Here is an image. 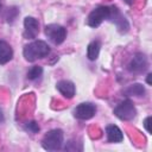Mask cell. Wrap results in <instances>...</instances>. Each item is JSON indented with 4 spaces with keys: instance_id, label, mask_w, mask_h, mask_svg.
<instances>
[{
    "instance_id": "cell-1",
    "label": "cell",
    "mask_w": 152,
    "mask_h": 152,
    "mask_svg": "<svg viewBox=\"0 0 152 152\" xmlns=\"http://www.w3.org/2000/svg\"><path fill=\"white\" fill-rule=\"evenodd\" d=\"M23 53L26 61L34 62L36 59L46 57L50 53V46L44 40H33L32 43L24 46Z\"/></svg>"
},
{
    "instance_id": "cell-2",
    "label": "cell",
    "mask_w": 152,
    "mask_h": 152,
    "mask_svg": "<svg viewBox=\"0 0 152 152\" xmlns=\"http://www.w3.org/2000/svg\"><path fill=\"white\" fill-rule=\"evenodd\" d=\"M63 138H64V134L62 129H58V128L51 129L44 135L42 140V146L48 151L59 150L63 144Z\"/></svg>"
},
{
    "instance_id": "cell-3",
    "label": "cell",
    "mask_w": 152,
    "mask_h": 152,
    "mask_svg": "<svg viewBox=\"0 0 152 152\" xmlns=\"http://www.w3.org/2000/svg\"><path fill=\"white\" fill-rule=\"evenodd\" d=\"M114 114L120 120L129 121V120L135 118L137 110H135L134 104H133V102L131 100H125V101H122L121 103H119L114 108Z\"/></svg>"
},
{
    "instance_id": "cell-4",
    "label": "cell",
    "mask_w": 152,
    "mask_h": 152,
    "mask_svg": "<svg viewBox=\"0 0 152 152\" xmlns=\"http://www.w3.org/2000/svg\"><path fill=\"white\" fill-rule=\"evenodd\" d=\"M109 13H110V8L108 6H99L89 13L87 18V24L90 27H97L103 20L108 19Z\"/></svg>"
},
{
    "instance_id": "cell-5",
    "label": "cell",
    "mask_w": 152,
    "mask_h": 152,
    "mask_svg": "<svg viewBox=\"0 0 152 152\" xmlns=\"http://www.w3.org/2000/svg\"><path fill=\"white\" fill-rule=\"evenodd\" d=\"M45 34L46 37L56 45L62 44L66 38V30L57 24H50L45 26Z\"/></svg>"
},
{
    "instance_id": "cell-6",
    "label": "cell",
    "mask_w": 152,
    "mask_h": 152,
    "mask_svg": "<svg viewBox=\"0 0 152 152\" xmlns=\"http://www.w3.org/2000/svg\"><path fill=\"white\" fill-rule=\"evenodd\" d=\"M110 8V13H109V17H108V20L114 23L115 26L118 27L119 32L121 33H126L129 28V24L127 21V19L125 18V15L118 10V7L115 6H109Z\"/></svg>"
},
{
    "instance_id": "cell-7",
    "label": "cell",
    "mask_w": 152,
    "mask_h": 152,
    "mask_svg": "<svg viewBox=\"0 0 152 152\" xmlns=\"http://www.w3.org/2000/svg\"><path fill=\"white\" fill-rule=\"evenodd\" d=\"M96 113V106L90 103V102H83L80 103L75 109H74V115L75 118L80 120H88L93 118Z\"/></svg>"
},
{
    "instance_id": "cell-8",
    "label": "cell",
    "mask_w": 152,
    "mask_h": 152,
    "mask_svg": "<svg viewBox=\"0 0 152 152\" xmlns=\"http://www.w3.org/2000/svg\"><path fill=\"white\" fill-rule=\"evenodd\" d=\"M39 33V23L33 17H26L24 19V38L34 39Z\"/></svg>"
},
{
    "instance_id": "cell-9",
    "label": "cell",
    "mask_w": 152,
    "mask_h": 152,
    "mask_svg": "<svg viewBox=\"0 0 152 152\" xmlns=\"http://www.w3.org/2000/svg\"><path fill=\"white\" fill-rule=\"evenodd\" d=\"M148 61L144 53H135L128 63V70L131 72H142L147 69Z\"/></svg>"
},
{
    "instance_id": "cell-10",
    "label": "cell",
    "mask_w": 152,
    "mask_h": 152,
    "mask_svg": "<svg viewBox=\"0 0 152 152\" xmlns=\"http://www.w3.org/2000/svg\"><path fill=\"white\" fill-rule=\"evenodd\" d=\"M56 88H57V90H58L64 97H66V99L74 97L75 91H76L75 84H74L71 81H68V80H62V81L57 82Z\"/></svg>"
},
{
    "instance_id": "cell-11",
    "label": "cell",
    "mask_w": 152,
    "mask_h": 152,
    "mask_svg": "<svg viewBox=\"0 0 152 152\" xmlns=\"http://www.w3.org/2000/svg\"><path fill=\"white\" fill-rule=\"evenodd\" d=\"M106 134L109 142H120L124 139V134L121 129L115 125H108L106 127Z\"/></svg>"
},
{
    "instance_id": "cell-12",
    "label": "cell",
    "mask_w": 152,
    "mask_h": 152,
    "mask_svg": "<svg viewBox=\"0 0 152 152\" xmlns=\"http://www.w3.org/2000/svg\"><path fill=\"white\" fill-rule=\"evenodd\" d=\"M12 58H13V50L11 45L5 40H0V64H6Z\"/></svg>"
},
{
    "instance_id": "cell-13",
    "label": "cell",
    "mask_w": 152,
    "mask_h": 152,
    "mask_svg": "<svg viewBox=\"0 0 152 152\" xmlns=\"http://www.w3.org/2000/svg\"><path fill=\"white\" fill-rule=\"evenodd\" d=\"M100 49H101V44L97 40H93L91 43L88 44L87 46V57L90 61H96L100 53Z\"/></svg>"
},
{
    "instance_id": "cell-14",
    "label": "cell",
    "mask_w": 152,
    "mask_h": 152,
    "mask_svg": "<svg viewBox=\"0 0 152 152\" xmlns=\"http://www.w3.org/2000/svg\"><path fill=\"white\" fill-rule=\"evenodd\" d=\"M125 94L128 96H144L145 94V88L140 83H134L131 84L125 89Z\"/></svg>"
},
{
    "instance_id": "cell-15",
    "label": "cell",
    "mask_w": 152,
    "mask_h": 152,
    "mask_svg": "<svg viewBox=\"0 0 152 152\" xmlns=\"http://www.w3.org/2000/svg\"><path fill=\"white\" fill-rule=\"evenodd\" d=\"M42 74H43V68L39 65H34L27 71V78L31 81H34V80L39 78L42 76Z\"/></svg>"
},
{
    "instance_id": "cell-16",
    "label": "cell",
    "mask_w": 152,
    "mask_h": 152,
    "mask_svg": "<svg viewBox=\"0 0 152 152\" xmlns=\"http://www.w3.org/2000/svg\"><path fill=\"white\" fill-rule=\"evenodd\" d=\"M17 14H18V10L17 7H11V8H7V12H6V20L8 23H13L14 19L17 18Z\"/></svg>"
},
{
    "instance_id": "cell-17",
    "label": "cell",
    "mask_w": 152,
    "mask_h": 152,
    "mask_svg": "<svg viewBox=\"0 0 152 152\" xmlns=\"http://www.w3.org/2000/svg\"><path fill=\"white\" fill-rule=\"evenodd\" d=\"M25 128H26L27 131H30L31 133H37V132L39 131V126H38V124H37L36 121H30V122H26Z\"/></svg>"
},
{
    "instance_id": "cell-18",
    "label": "cell",
    "mask_w": 152,
    "mask_h": 152,
    "mask_svg": "<svg viewBox=\"0 0 152 152\" xmlns=\"http://www.w3.org/2000/svg\"><path fill=\"white\" fill-rule=\"evenodd\" d=\"M151 116H147L145 120H144V127H145V129L147 131V133H152V129H151V126H150V124H151Z\"/></svg>"
},
{
    "instance_id": "cell-19",
    "label": "cell",
    "mask_w": 152,
    "mask_h": 152,
    "mask_svg": "<svg viewBox=\"0 0 152 152\" xmlns=\"http://www.w3.org/2000/svg\"><path fill=\"white\" fill-rule=\"evenodd\" d=\"M4 120H5V116H4V112H2V109L0 108V124H2V122H4Z\"/></svg>"
},
{
    "instance_id": "cell-20",
    "label": "cell",
    "mask_w": 152,
    "mask_h": 152,
    "mask_svg": "<svg viewBox=\"0 0 152 152\" xmlns=\"http://www.w3.org/2000/svg\"><path fill=\"white\" fill-rule=\"evenodd\" d=\"M151 76H152L151 74H148V75H147V78H146V81H147V84H151Z\"/></svg>"
},
{
    "instance_id": "cell-21",
    "label": "cell",
    "mask_w": 152,
    "mask_h": 152,
    "mask_svg": "<svg viewBox=\"0 0 152 152\" xmlns=\"http://www.w3.org/2000/svg\"><path fill=\"white\" fill-rule=\"evenodd\" d=\"M124 1H125L126 4H128V5H131V4H133V1H134V0H124Z\"/></svg>"
},
{
    "instance_id": "cell-22",
    "label": "cell",
    "mask_w": 152,
    "mask_h": 152,
    "mask_svg": "<svg viewBox=\"0 0 152 152\" xmlns=\"http://www.w3.org/2000/svg\"><path fill=\"white\" fill-rule=\"evenodd\" d=\"M0 11H1V0H0Z\"/></svg>"
}]
</instances>
